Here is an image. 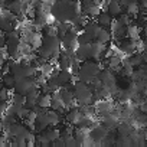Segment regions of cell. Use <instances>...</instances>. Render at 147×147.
Segmentation results:
<instances>
[{
    "instance_id": "obj_1",
    "label": "cell",
    "mask_w": 147,
    "mask_h": 147,
    "mask_svg": "<svg viewBox=\"0 0 147 147\" xmlns=\"http://www.w3.org/2000/svg\"><path fill=\"white\" fill-rule=\"evenodd\" d=\"M80 13V5L74 0H56L51 6V16L58 22H71Z\"/></svg>"
},
{
    "instance_id": "obj_2",
    "label": "cell",
    "mask_w": 147,
    "mask_h": 147,
    "mask_svg": "<svg viewBox=\"0 0 147 147\" xmlns=\"http://www.w3.org/2000/svg\"><path fill=\"white\" fill-rule=\"evenodd\" d=\"M62 49L61 45V38L58 35H51V36H43L40 46L36 49L39 59L48 61V59H55L58 58L59 52Z\"/></svg>"
},
{
    "instance_id": "obj_3",
    "label": "cell",
    "mask_w": 147,
    "mask_h": 147,
    "mask_svg": "<svg viewBox=\"0 0 147 147\" xmlns=\"http://www.w3.org/2000/svg\"><path fill=\"white\" fill-rule=\"evenodd\" d=\"M101 68L102 66L95 59H85L80 63V71H78L77 78L85 84H90L95 78H98V74H100Z\"/></svg>"
},
{
    "instance_id": "obj_4",
    "label": "cell",
    "mask_w": 147,
    "mask_h": 147,
    "mask_svg": "<svg viewBox=\"0 0 147 147\" xmlns=\"http://www.w3.org/2000/svg\"><path fill=\"white\" fill-rule=\"evenodd\" d=\"M72 95L74 100H75L80 104H94V94L92 90L90 88L88 84L82 82V81H75L72 87Z\"/></svg>"
},
{
    "instance_id": "obj_5",
    "label": "cell",
    "mask_w": 147,
    "mask_h": 147,
    "mask_svg": "<svg viewBox=\"0 0 147 147\" xmlns=\"http://www.w3.org/2000/svg\"><path fill=\"white\" fill-rule=\"evenodd\" d=\"M39 88L36 81H35V77H28V78H19V80H15V85L12 90H15V92L18 94H22V95H26L29 94L30 91Z\"/></svg>"
},
{
    "instance_id": "obj_6",
    "label": "cell",
    "mask_w": 147,
    "mask_h": 147,
    "mask_svg": "<svg viewBox=\"0 0 147 147\" xmlns=\"http://www.w3.org/2000/svg\"><path fill=\"white\" fill-rule=\"evenodd\" d=\"M98 78H100V81H101V84L104 87H108L111 90L113 95L117 94V91H118V88H117V78L114 75V71L113 69H110V68H104L102 69L101 68V71L98 74Z\"/></svg>"
},
{
    "instance_id": "obj_7",
    "label": "cell",
    "mask_w": 147,
    "mask_h": 147,
    "mask_svg": "<svg viewBox=\"0 0 147 147\" xmlns=\"http://www.w3.org/2000/svg\"><path fill=\"white\" fill-rule=\"evenodd\" d=\"M80 9L81 13L85 15L87 18H97L101 12V5L97 0H82Z\"/></svg>"
},
{
    "instance_id": "obj_8",
    "label": "cell",
    "mask_w": 147,
    "mask_h": 147,
    "mask_svg": "<svg viewBox=\"0 0 147 147\" xmlns=\"http://www.w3.org/2000/svg\"><path fill=\"white\" fill-rule=\"evenodd\" d=\"M107 137H108V130L102 124L101 125L100 124H94L90 128V131H88V140H90V143H102V140L107 138Z\"/></svg>"
},
{
    "instance_id": "obj_9",
    "label": "cell",
    "mask_w": 147,
    "mask_h": 147,
    "mask_svg": "<svg viewBox=\"0 0 147 147\" xmlns=\"http://www.w3.org/2000/svg\"><path fill=\"white\" fill-rule=\"evenodd\" d=\"M5 131H6L7 137H10V138H13V137H22V138H25V140H26L28 134L30 133V130H29L25 124H20V123H18V121L12 123Z\"/></svg>"
},
{
    "instance_id": "obj_10",
    "label": "cell",
    "mask_w": 147,
    "mask_h": 147,
    "mask_svg": "<svg viewBox=\"0 0 147 147\" xmlns=\"http://www.w3.org/2000/svg\"><path fill=\"white\" fill-rule=\"evenodd\" d=\"M61 38V45L63 49L66 51H75V48L78 46L77 43V32H74V30H69L66 33H63Z\"/></svg>"
},
{
    "instance_id": "obj_11",
    "label": "cell",
    "mask_w": 147,
    "mask_h": 147,
    "mask_svg": "<svg viewBox=\"0 0 147 147\" xmlns=\"http://www.w3.org/2000/svg\"><path fill=\"white\" fill-rule=\"evenodd\" d=\"M23 42H26L32 48V51H36L42 43V36H40V33H38L35 30H26L23 35Z\"/></svg>"
},
{
    "instance_id": "obj_12",
    "label": "cell",
    "mask_w": 147,
    "mask_h": 147,
    "mask_svg": "<svg viewBox=\"0 0 147 147\" xmlns=\"http://www.w3.org/2000/svg\"><path fill=\"white\" fill-rule=\"evenodd\" d=\"M28 0H10V3H7V10L12 12L15 16H23L28 7Z\"/></svg>"
},
{
    "instance_id": "obj_13",
    "label": "cell",
    "mask_w": 147,
    "mask_h": 147,
    "mask_svg": "<svg viewBox=\"0 0 147 147\" xmlns=\"http://www.w3.org/2000/svg\"><path fill=\"white\" fill-rule=\"evenodd\" d=\"M58 92H59V97H61V100H62V102H63L65 110L72 108L74 104H75V100H74V95H72V91L68 90V88H65V87H61V88L58 90Z\"/></svg>"
},
{
    "instance_id": "obj_14",
    "label": "cell",
    "mask_w": 147,
    "mask_h": 147,
    "mask_svg": "<svg viewBox=\"0 0 147 147\" xmlns=\"http://www.w3.org/2000/svg\"><path fill=\"white\" fill-rule=\"evenodd\" d=\"M117 48L120 49V52H123V53H125V55H130V53H133V52H136L137 51V42L136 40H125V38L124 39H121V40H117Z\"/></svg>"
},
{
    "instance_id": "obj_15",
    "label": "cell",
    "mask_w": 147,
    "mask_h": 147,
    "mask_svg": "<svg viewBox=\"0 0 147 147\" xmlns=\"http://www.w3.org/2000/svg\"><path fill=\"white\" fill-rule=\"evenodd\" d=\"M127 61H128V63H130L133 68H138L140 65H143V63L146 62L144 52H137V51H136V52H133V53L128 55Z\"/></svg>"
},
{
    "instance_id": "obj_16",
    "label": "cell",
    "mask_w": 147,
    "mask_h": 147,
    "mask_svg": "<svg viewBox=\"0 0 147 147\" xmlns=\"http://www.w3.org/2000/svg\"><path fill=\"white\" fill-rule=\"evenodd\" d=\"M81 117H82V114L80 113V110H78V107H72V108H69L68 110V113H66V115H65V121L68 123V124H78V121L81 120Z\"/></svg>"
},
{
    "instance_id": "obj_17",
    "label": "cell",
    "mask_w": 147,
    "mask_h": 147,
    "mask_svg": "<svg viewBox=\"0 0 147 147\" xmlns=\"http://www.w3.org/2000/svg\"><path fill=\"white\" fill-rule=\"evenodd\" d=\"M111 26H113V32H114L113 35H114V38H115L117 40H121V39L127 38V26H125V25H121V23H118L117 20H115V22L113 20Z\"/></svg>"
},
{
    "instance_id": "obj_18",
    "label": "cell",
    "mask_w": 147,
    "mask_h": 147,
    "mask_svg": "<svg viewBox=\"0 0 147 147\" xmlns=\"http://www.w3.org/2000/svg\"><path fill=\"white\" fill-rule=\"evenodd\" d=\"M94 40H98V42H101V43H108V42L111 40V33H110L105 28H102V26L98 25V28H97V30H95Z\"/></svg>"
},
{
    "instance_id": "obj_19",
    "label": "cell",
    "mask_w": 147,
    "mask_h": 147,
    "mask_svg": "<svg viewBox=\"0 0 147 147\" xmlns=\"http://www.w3.org/2000/svg\"><path fill=\"white\" fill-rule=\"evenodd\" d=\"M105 10H107L113 18H115V16H118L120 13H123V7H121V5L117 2V0H107Z\"/></svg>"
},
{
    "instance_id": "obj_20",
    "label": "cell",
    "mask_w": 147,
    "mask_h": 147,
    "mask_svg": "<svg viewBox=\"0 0 147 147\" xmlns=\"http://www.w3.org/2000/svg\"><path fill=\"white\" fill-rule=\"evenodd\" d=\"M51 110H55V111H58V113H62V111H65V107H63V102H62V100H61V97H59V92L58 91H53L52 92V98H51V107H49Z\"/></svg>"
},
{
    "instance_id": "obj_21",
    "label": "cell",
    "mask_w": 147,
    "mask_h": 147,
    "mask_svg": "<svg viewBox=\"0 0 147 147\" xmlns=\"http://www.w3.org/2000/svg\"><path fill=\"white\" fill-rule=\"evenodd\" d=\"M97 23L102 28H110L113 23V16L108 12H100V15L97 16Z\"/></svg>"
},
{
    "instance_id": "obj_22",
    "label": "cell",
    "mask_w": 147,
    "mask_h": 147,
    "mask_svg": "<svg viewBox=\"0 0 147 147\" xmlns=\"http://www.w3.org/2000/svg\"><path fill=\"white\" fill-rule=\"evenodd\" d=\"M56 78H58V81H59L61 87H63L65 84L71 82L74 77L71 75L69 69H59V72H56Z\"/></svg>"
},
{
    "instance_id": "obj_23",
    "label": "cell",
    "mask_w": 147,
    "mask_h": 147,
    "mask_svg": "<svg viewBox=\"0 0 147 147\" xmlns=\"http://www.w3.org/2000/svg\"><path fill=\"white\" fill-rule=\"evenodd\" d=\"M51 98H52V94H51V92H39L36 104H38L39 107L48 110V108L51 107Z\"/></svg>"
},
{
    "instance_id": "obj_24",
    "label": "cell",
    "mask_w": 147,
    "mask_h": 147,
    "mask_svg": "<svg viewBox=\"0 0 147 147\" xmlns=\"http://www.w3.org/2000/svg\"><path fill=\"white\" fill-rule=\"evenodd\" d=\"M46 85L49 87L51 92L58 91V90L61 88V84H59V81H58V78H56V72H52L51 75L46 77Z\"/></svg>"
},
{
    "instance_id": "obj_25",
    "label": "cell",
    "mask_w": 147,
    "mask_h": 147,
    "mask_svg": "<svg viewBox=\"0 0 147 147\" xmlns=\"http://www.w3.org/2000/svg\"><path fill=\"white\" fill-rule=\"evenodd\" d=\"M97 28H98V23L97 22H85V25L82 26V32L85 33V35H88L92 40H94V36H95V30H97Z\"/></svg>"
},
{
    "instance_id": "obj_26",
    "label": "cell",
    "mask_w": 147,
    "mask_h": 147,
    "mask_svg": "<svg viewBox=\"0 0 147 147\" xmlns=\"http://www.w3.org/2000/svg\"><path fill=\"white\" fill-rule=\"evenodd\" d=\"M121 62H123V58L118 56V55H110L108 56V68L113 69V71H120Z\"/></svg>"
},
{
    "instance_id": "obj_27",
    "label": "cell",
    "mask_w": 147,
    "mask_h": 147,
    "mask_svg": "<svg viewBox=\"0 0 147 147\" xmlns=\"http://www.w3.org/2000/svg\"><path fill=\"white\" fill-rule=\"evenodd\" d=\"M46 115H48V124H49V127H56L61 123V115H59L58 111H55V110L48 111L46 110Z\"/></svg>"
},
{
    "instance_id": "obj_28",
    "label": "cell",
    "mask_w": 147,
    "mask_h": 147,
    "mask_svg": "<svg viewBox=\"0 0 147 147\" xmlns=\"http://www.w3.org/2000/svg\"><path fill=\"white\" fill-rule=\"evenodd\" d=\"M127 38H130L131 40L138 42V39H140V28L137 25H127Z\"/></svg>"
},
{
    "instance_id": "obj_29",
    "label": "cell",
    "mask_w": 147,
    "mask_h": 147,
    "mask_svg": "<svg viewBox=\"0 0 147 147\" xmlns=\"http://www.w3.org/2000/svg\"><path fill=\"white\" fill-rule=\"evenodd\" d=\"M125 12H127L128 16H137L140 13V5H138L137 0H133L131 3H128L125 6Z\"/></svg>"
},
{
    "instance_id": "obj_30",
    "label": "cell",
    "mask_w": 147,
    "mask_h": 147,
    "mask_svg": "<svg viewBox=\"0 0 147 147\" xmlns=\"http://www.w3.org/2000/svg\"><path fill=\"white\" fill-rule=\"evenodd\" d=\"M72 30V23L71 22H58V26H56V35L58 36H62L63 33Z\"/></svg>"
},
{
    "instance_id": "obj_31",
    "label": "cell",
    "mask_w": 147,
    "mask_h": 147,
    "mask_svg": "<svg viewBox=\"0 0 147 147\" xmlns=\"http://www.w3.org/2000/svg\"><path fill=\"white\" fill-rule=\"evenodd\" d=\"M94 124H95V123H94V120H92L90 115H82L77 125H78V127H81V128H84V130H90Z\"/></svg>"
},
{
    "instance_id": "obj_32",
    "label": "cell",
    "mask_w": 147,
    "mask_h": 147,
    "mask_svg": "<svg viewBox=\"0 0 147 147\" xmlns=\"http://www.w3.org/2000/svg\"><path fill=\"white\" fill-rule=\"evenodd\" d=\"M115 128L118 130V134L121 136H130V133L133 131V127L128 123H118Z\"/></svg>"
},
{
    "instance_id": "obj_33",
    "label": "cell",
    "mask_w": 147,
    "mask_h": 147,
    "mask_svg": "<svg viewBox=\"0 0 147 147\" xmlns=\"http://www.w3.org/2000/svg\"><path fill=\"white\" fill-rule=\"evenodd\" d=\"M0 80H2V82H3V85H5L6 88H9V90L13 88V85H15V78H13V75H12L10 72L2 75V77H0Z\"/></svg>"
},
{
    "instance_id": "obj_34",
    "label": "cell",
    "mask_w": 147,
    "mask_h": 147,
    "mask_svg": "<svg viewBox=\"0 0 147 147\" xmlns=\"http://www.w3.org/2000/svg\"><path fill=\"white\" fill-rule=\"evenodd\" d=\"M61 138L63 140L65 147H78V146H80L78 141L75 140V137H74L72 134H69V136H66V137H61Z\"/></svg>"
},
{
    "instance_id": "obj_35",
    "label": "cell",
    "mask_w": 147,
    "mask_h": 147,
    "mask_svg": "<svg viewBox=\"0 0 147 147\" xmlns=\"http://www.w3.org/2000/svg\"><path fill=\"white\" fill-rule=\"evenodd\" d=\"M92 39L88 36V35H85L82 30L80 32V33H77V43L78 45H87V43H90Z\"/></svg>"
},
{
    "instance_id": "obj_36",
    "label": "cell",
    "mask_w": 147,
    "mask_h": 147,
    "mask_svg": "<svg viewBox=\"0 0 147 147\" xmlns=\"http://www.w3.org/2000/svg\"><path fill=\"white\" fill-rule=\"evenodd\" d=\"M51 146H52V147H65V144H63V140H62L61 137H58L56 140H53V141L51 143Z\"/></svg>"
},
{
    "instance_id": "obj_37",
    "label": "cell",
    "mask_w": 147,
    "mask_h": 147,
    "mask_svg": "<svg viewBox=\"0 0 147 147\" xmlns=\"http://www.w3.org/2000/svg\"><path fill=\"white\" fill-rule=\"evenodd\" d=\"M7 52L5 51V49H0V66H2L3 63H5V61L7 59Z\"/></svg>"
},
{
    "instance_id": "obj_38",
    "label": "cell",
    "mask_w": 147,
    "mask_h": 147,
    "mask_svg": "<svg viewBox=\"0 0 147 147\" xmlns=\"http://www.w3.org/2000/svg\"><path fill=\"white\" fill-rule=\"evenodd\" d=\"M5 45H6V36L0 33V49H5Z\"/></svg>"
},
{
    "instance_id": "obj_39",
    "label": "cell",
    "mask_w": 147,
    "mask_h": 147,
    "mask_svg": "<svg viewBox=\"0 0 147 147\" xmlns=\"http://www.w3.org/2000/svg\"><path fill=\"white\" fill-rule=\"evenodd\" d=\"M6 144H7V140H6V137L0 134V147H3V146H6Z\"/></svg>"
},
{
    "instance_id": "obj_40",
    "label": "cell",
    "mask_w": 147,
    "mask_h": 147,
    "mask_svg": "<svg viewBox=\"0 0 147 147\" xmlns=\"http://www.w3.org/2000/svg\"><path fill=\"white\" fill-rule=\"evenodd\" d=\"M2 133H5V125H3L2 118H0V134H2Z\"/></svg>"
}]
</instances>
